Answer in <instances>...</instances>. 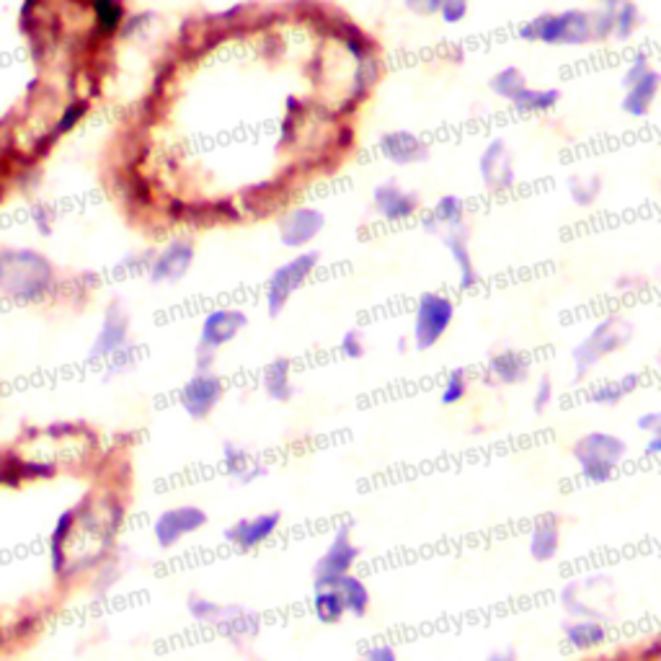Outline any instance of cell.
<instances>
[{
	"label": "cell",
	"instance_id": "1",
	"mask_svg": "<svg viewBox=\"0 0 661 661\" xmlns=\"http://www.w3.org/2000/svg\"><path fill=\"white\" fill-rule=\"evenodd\" d=\"M122 504L111 496L96 499L88 494L76 506H68L50 532L52 574L68 579L107 559L122 525Z\"/></svg>",
	"mask_w": 661,
	"mask_h": 661
},
{
	"label": "cell",
	"instance_id": "2",
	"mask_svg": "<svg viewBox=\"0 0 661 661\" xmlns=\"http://www.w3.org/2000/svg\"><path fill=\"white\" fill-rule=\"evenodd\" d=\"M60 289V272L37 248H0V297L16 305L50 300Z\"/></svg>",
	"mask_w": 661,
	"mask_h": 661
},
{
	"label": "cell",
	"instance_id": "3",
	"mask_svg": "<svg viewBox=\"0 0 661 661\" xmlns=\"http://www.w3.org/2000/svg\"><path fill=\"white\" fill-rule=\"evenodd\" d=\"M522 42L545 47H586L594 45L592 11L586 8H566L547 11L530 19L517 29Z\"/></svg>",
	"mask_w": 661,
	"mask_h": 661
},
{
	"label": "cell",
	"instance_id": "4",
	"mask_svg": "<svg viewBox=\"0 0 661 661\" xmlns=\"http://www.w3.org/2000/svg\"><path fill=\"white\" fill-rule=\"evenodd\" d=\"M579 475L590 483H608L628 457V442L612 432H586L571 445Z\"/></svg>",
	"mask_w": 661,
	"mask_h": 661
},
{
	"label": "cell",
	"instance_id": "5",
	"mask_svg": "<svg viewBox=\"0 0 661 661\" xmlns=\"http://www.w3.org/2000/svg\"><path fill=\"white\" fill-rule=\"evenodd\" d=\"M189 618L199 625H213L230 641H251L262 631V618L236 602H217L201 594H189Z\"/></svg>",
	"mask_w": 661,
	"mask_h": 661
},
{
	"label": "cell",
	"instance_id": "6",
	"mask_svg": "<svg viewBox=\"0 0 661 661\" xmlns=\"http://www.w3.org/2000/svg\"><path fill=\"white\" fill-rule=\"evenodd\" d=\"M633 338V324L623 316H608L596 320L590 334L574 346L571 352V362H574L576 383L584 381L592 369L604 362L612 354L625 349Z\"/></svg>",
	"mask_w": 661,
	"mask_h": 661
},
{
	"label": "cell",
	"instance_id": "7",
	"mask_svg": "<svg viewBox=\"0 0 661 661\" xmlns=\"http://www.w3.org/2000/svg\"><path fill=\"white\" fill-rule=\"evenodd\" d=\"M455 320V303L447 295L424 293L418 297L414 310V328H411V342L416 352H430L437 346Z\"/></svg>",
	"mask_w": 661,
	"mask_h": 661
},
{
	"label": "cell",
	"instance_id": "8",
	"mask_svg": "<svg viewBox=\"0 0 661 661\" xmlns=\"http://www.w3.org/2000/svg\"><path fill=\"white\" fill-rule=\"evenodd\" d=\"M318 262V251H300L272 272L269 282H266V310H269L272 318L282 316V310L287 308L293 295L310 279V274L316 272Z\"/></svg>",
	"mask_w": 661,
	"mask_h": 661
},
{
	"label": "cell",
	"instance_id": "9",
	"mask_svg": "<svg viewBox=\"0 0 661 661\" xmlns=\"http://www.w3.org/2000/svg\"><path fill=\"white\" fill-rule=\"evenodd\" d=\"M359 561V545L352 537V525H342L336 535L331 537L324 555L313 566V584L316 586H336L344 576L352 574V569Z\"/></svg>",
	"mask_w": 661,
	"mask_h": 661
},
{
	"label": "cell",
	"instance_id": "10",
	"mask_svg": "<svg viewBox=\"0 0 661 661\" xmlns=\"http://www.w3.org/2000/svg\"><path fill=\"white\" fill-rule=\"evenodd\" d=\"M207 512L197 504H179L171 510H164L152 522V540L164 551H171L181 543L184 537L195 535V532L207 527Z\"/></svg>",
	"mask_w": 661,
	"mask_h": 661
},
{
	"label": "cell",
	"instance_id": "11",
	"mask_svg": "<svg viewBox=\"0 0 661 661\" xmlns=\"http://www.w3.org/2000/svg\"><path fill=\"white\" fill-rule=\"evenodd\" d=\"M479 174L489 191H510L517 187V166L504 137H491L479 156Z\"/></svg>",
	"mask_w": 661,
	"mask_h": 661
},
{
	"label": "cell",
	"instance_id": "12",
	"mask_svg": "<svg viewBox=\"0 0 661 661\" xmlns=\"http://www.w3.org/2000/svg\"><path fill=\"white\" fill-rule=\"evenodd\" d=\"M125 346H130V313L119 300H111L107 310H103L99 334H96L91 349H88V359L107 362L117 352H122Z\"/></svg>",
	"mask_w": 661,
	"mask_h": 661
},
{
	"label": "cell",
	"instance_id": "13",
	"mask_svg": "<svg viewBox=\"0 0 661 661\" xmlns=\"http://www.w3.org/2000/svg\"><path fill=\"white\" fill-rule=\"evenodd\" d=\"M225 396V383L217 373H195L179 391V403L184 414L195 422H205V418L217 408V403Z\"/></svg>",
	"mask_w": 661,
	"mask_h": 661
},
{
	"label": "cell",
	"instance_id": "14",
	"mask_svg": "<svg viewBox=\"0 0 661 661\" xmlns=\"http://www.w3.org/2000/svg\"><path fill=\"white\" fill-rule=\"evenodd\" d=\"M195 259H197L195 240L176 238L166 248H160L145 277H148L152 285H176V282L187 277Z\"/></svg>",
	"mask_w": 661,
	"mask_h": 661
},
{
	"label": "cell",
	"instance_id": "15",
	"mask_svg": "<svg viewBox=\"0 0 661 661\" xmlns=\"http://www.w3.org/2000/svg\"><path fill=\"white\" fill-rule=\"evenodd\" d=\"M326 228V215L318 207H293L279 220V244L285 248H305Z\"/></svg>",
	"mask_w": 661,
	"mask_h": 661
},
{
	"label": "cell",
	"instance_id": "16",
	"mask_svg": "<svg viewBox=\"0 0 661 661\" xmlns=\"http://www.w3.org/2000/svg\"><path fill=\"white\" fill-rule=\"evenodd\" d=\"M373 209L385 223H406L418 215L422 199L414 189H406L396 179H388L373 189Z\"/></svg>",
	"mask_w": 661,
	"mask_h": 661
},
{
	"label": "cell",
	"instance_id": "17",
	"mask_svg": "<svg viewBox=\"0 0 661 661\" xmlns=\"http://www.w3.org/2000/svg\"><path fill=\"white\" fill-rule=\"evenodd\" d=\"M282 525L279 512H264V514H251V517L236 520L230 527H225L223 537L225 543L238 547V551H254V547L264 545L274 532Z\"/></svg>",
	"mask_w": 661,
	"mask_h": 661
},
{
	"label": "cell",
	"instance_id": "18",
	"mask_svg": "<svg viewBox=\"0 0 661 661\" xmlns=\"http://www.w3.org/2000/svg\"><path fill=\"white\" fill-rule=\"evenodd\" d=\"M246 326H248V316L238 308H220V310L207 313L205 320H201L197 346L220 352L225 344H230L233 338H238L240 331Z\"/></svg>",
	"mask_w": 661,
	"mask_h": 661
},
{
	"label": "cell",
	"instance_id": "19",
	"mask_svg": "<svg viewBox=\"0 0 661 661\" xmlns=\"http://www.w3.org/2000/svg\"><path fill=\"white\" fill-rule=\"evenodd\" d=\"M381 156L393 166H418L430 160V142L411 130H388L381 135Z\"/></svg>",
	"mask_w": 661,
	"mask_h": 661
},
{
	"label": "cell",
	"instance_id": "20",
	"mask_svg": "<svg viewBox=\"0 0 661 661\" xmlns=\"http://www.w3.org/2000/svg\"><path fill=\"white\" fill-rule=\"evenodd\" d=\"M440 238L447 248L450 259H453V264H455L457 285H461V289L479 287L481 285V272H479V266H475L473 251H471V228H467V223L461 225V228L445 230Z\"/></svg>",
	"mask_w": 661,
	"mask_h": 661
},
{
	"label": "cell",
	"instance_id": "21",
	"mask_svg": "<svg viewBox=\"0 0 661 661\" xmlns=\"http://www.w3.org/2000/svg\"><path fill=\"white\" fill-rule=\"evenodd\" d=\"M532 367L527 354L517 349H502L491 354L486 373H483V383L489 388H512V385H522L530 377Z\"/></svg>",
	"mask_w": 661,
	"mask_h": 661
},
{
	"label": "cell",
	"instance_id": "22",
	"mask_svg": "<svg viewBox=\"0 0 661 661\" xmlns=\"http://www.w3.org/2000/svg\"><path fill=\"white\" fill-rule=\"evenodd\" d=\"M623 91H625L623 99H620V109H623V115L633 119H647L661 93V72L657 68H651L647 76L635 80L633 86L623 88Z\"/></svg>",
	"mask_w": 661,
	"mask_h": 661
},
{
	"label": "cell",
	"instance_id": "23",
	"mask_svg": "<svg viewBox=\"0 0 661 661\" xmlns=\"http://www.w3.org/2000/svg\"><path fill=\"white\" fill-rule=\"evenodd\" d=\"M88 11L93 13L91 34L101 42H111L122 34L127 19H130L125 0H88Z\"/></svg>",
	"mask_w": 661,
	"mask_h": 661
},
{
	"label": "cell",
	"instance_id": "24",
	"mask_svg": "<svg viewBox=\"0 0 661 661\" xmlns=\"http://www.w3.org/2000/svg\"><path fill=\"white\" fill-rule=\"evenodd\" d=\"M223 467L233 481L240 483V486H248V483L259 481L266 475V465L256 461V457L248 453L244 445H238V442H225L223 445Z\"/></svg>",
	"mask_w": 661,
	"mask_h": 661
},
{
	"label": "cell",
	"instance_id": "25",
	"mask_svg": "<svg viewBox=\"0 0 661 661\" xmlns=\"http://www.w3.org/2000/svg\"><path fill=\"white\" fill-rule=\"evenodd\" d=\"M561 633H563V641H566L571 649H579V651H592L610 639V631L608 625H604V620H590V618L563 620Z\"/></svg>",
	"mask_w": 661,
	"mask_h": 661
},
{
	"label": "cell",
	"instance_id": "26",
	"mask_svg": "<svg viewBox=\"0 0 661 661\" xmlns=\"http://www.w3.org/2000/svg\"><path fill=\"white\" fill-rule=\"evenodd\" d=\"M465 225V201L457 195H445L434 201V207L422 217V228L432 236H442L450 228Z\"/></svg>",
	"mask_w": 661,
	"mask_h": 661
},
{
	"label": "cell",
	"instance_id": "27",
	"mask_svg": "<svg viewBox=\"0 0 661 661\" xmlns=\"http://www.w3.org/2000/svg\"><path fill=\"white\" fill-rule=\"evenodd\" d=\"M527 551H530V559H535L537 563L553 561L561 551V522L555 517L540 520L530 532Z\"/></svg>",
	"mask_w": 661,
	"mask_h": 661
},
{
	"label": "cell",
	"instance_id": "28",
	"mask_svg": "<svg viewBox=\"0 0 661 661\" xmlns=\"http://www.w3.org/2000/svg\"><path fill=\"white\" fill-rule=\"evenodd\" d=\"M262 385H264V393H266V396H269L272 401H277V403L293 401V398H295L293 362L285 359V357L272 359L269 365L264 367Z\"/></svg>",
	"mask_w": 661,
	"mask_h": 661
},
{
	"label": "cell",
	"instance_id": "29",
	"mask_svg": "<svg viewBox=\"0 0 661 661\" xmlns=\"http://www.w3.org/2000/svg\"><path fill=\"white\" fill-rule=\"evenodd\" d=\"M563 99V93L559 88L553 86H527L525 91H522L517 99L512 101V107L520 111V115H547V111H553L559 107Z\"/></svg>",
	"mask_w": 661,
	"mask_h": 661
},
{
	"label": "cell",
	"instance_id": "30",
	"mask_svg": "<svg viewBox=\"0 0 661 661\" xmlns=\"http://www.w3.org/2000/svg\"><path fill=\"white\" fill-rule=\"evenodd\" d=\"M310 604H313V615H316L318 623L324 625L342 623L346 615V604L342 600L338 586H316Z\"/></svg>",
	"mask_w": 661,
	"mask_h": 661
},
{
	"label": "cell",
	"instance_id": "31",
	"mask_svg": "<svg viewBox=\"0 0 661 661\" xmlns=\"http://www.w3.org/2000/svg\"><path fill=\"white\" fill-rule=\"evenodd\" d=\"M641 385V375L639 373H625L618 381H608L600 383L596 388L590 393V401L594 406H618L620 401H625L635 388Z\"/></svg>",
	"mask_w": 661,
	"mask_h": 661
},
{
	"label": "cell",
	"instance_id": "32",
	"mask_svg": "<svg viewBox=\"0 0 661 661\" xmlns=\"http://www.w3.org/2000/svg\"><path fill=\"white\" fill-rule=\"evenodd\" d=\"M336 586H338V592H342V600L346 604V615L365 618L369 612V604H373V594H369V586L354 574L344 576Z\"/></svg>",
	"mask_w": 661,
	"mask_h": 661
},
{
	"label": "cell",
	"instance_id": "33",
	"mask_svg": "<svg viewBox=\"0 0 661 661\" xmlns=\"http://www.w3.org/2000/svg\"><path fill=\"white\" fill-rule=\"evenodd\" d=\"M527 86H530L527 76L517 66H506L502 70H496L494 76L489 78L491 93L499 96V99H504L506 103H512L514 99H517V96L525 91Z\"/></svg>",
	"mask_w": 661,
	"mask_h": 661
},
{
	"label": "cell",
	"instance_id": "34",
	"mask_svg": "<svg viewBox=\"0 0 661 661\" xmlns=\"http://www.w3.org/2000/svg\"><path fill=\"white\" fill-rule=\"evenodd\" d=\"M566 191H569V199L574 201L576 207L590 209L602 197V179H600V176H594V174L592 176L574 174V176H569Z\"/></svg>",
	"mask_w": 661,
	"mask_h": 661
},
{
	"label": "cell",
	"instance_id": "35",
	"mask_svg": "<svg viewBox=\"0 0 661 661\" xmlns=\"http://www.w3.org/2000/svg\"><path fill=\"white\" fill-rule=\"evenodd\" d=\"M561 604L569 612V618H590V620H604V615L596 608H590L582 600V579H571L569 584H563L561 590Z\"/></svg>",
	"mask_w": 661,
	"mask_h": 661
},
{
	"label": "cell",
	"instance_id": "36",
	"mask_svg": "<svg viewBox=\"0 0 661 661\" xmlns=\"http://www.w3.org/2000/svg\"><path fill=\"white\" fill-rule=\"evenodd\" d=\"M643 27V13L635 0H623V3L615 6V37L618 42H628V39L635 37V31Z\"/></svg>",
	"mask_w": 661,
	"mask_h": 661
},
{
	"label": "cell",
	"instance_id": "37",
	"mask_svg": "<svg viewBox=\"0 0 661 661\" xmlns=\"http://www.w3.org/2000/svg\"><path fill=\"white\" fill-rule=\"evenodd\" d=\"M467 393H471V381H467L465 369L457 367L447 375L445 385H442L440 403L442 406H457V403H463L467 398Z\"/></svg>",
	"mask_w": 661,
	"mask_h": 661
},
{
	"label": "cell",
	"instance_id": "38",
	"mask_svg": "<svg viewBox=\"0 0 661 661\" xmlns=\"http://www.w3.org/2000/svg\"><path fill=\"white\" fill-rule=\"evenodd\" d=\"M592 37L594 45L610 42L615 37V8H596V11H592Z\"/></svg>",
	"mask_w": 661,
	"mask_h": 661
},
{
	"label": "cell",
	"instance_id": "39",
	"mask_svg": "<svg viewBox=\"0 0 661 661\" xmlns=\"http://www.w3.org/2000/svg\"><path fill=\"white\" fill-rule=\"evenodd\" d=\"M29 217L31 223H34L39 236H52L55 223H58V213H55L52 205H47V201H34L29 209Z\"/></svg>",
	"mask_w": 661,
	"mask_h": 661
},
{
	"label": "cell",
	"instance_id": "40",
	"mask_svg": "<svg viewBox=\"0 0 661 661\" xmlns=\"http://www.w3.org/2000/svg\"><path fill=\"white\" fill-rule=\"evenodd\" d=\"M612 289H615L618 295H639V293H647L649 289V279L639 272H625V274H620V277L612 279Z\"/></svg>",
	"mask_w": 661,
	"mask_h": 661
},
{
	"label": "cell",
	"instance_id": "41",
	"mask_svg": "<svg viewBox=\"0 0 661 661\" xmlns=\"http://www.w3.org/2000/svg\"><path fill=\"white\" fill-rule=\"evenodd\" d=\"M553 398L555 388L551 375H543L535 385V393H532V411H535V414H545V411L553 406Z\"/></svg>",
	"mask_w": 661,
	"mask_h": 661
},
{
	"label": "cell",
	"instance_id": "42",
	"mask_svg": "<svg viewBox=\"0 0 661 661\" xmlns=\"http://www.w3.org/2000/svg\"><path fill=\"white\" fill-rule=\"evenodd\" d=\"M338 349L346 359H362L367 352V344H365V336H362V331L357 328H349L346 334L342 336V342H338Z\"/></svg>",
	"mask_w": 661,
	"mask_h": 661
},
{
	"label": "cell",
	"instance_id": "43",
	"mask_svg": "<svg viewBox=\"0 0 661 661\" xmlns=\"http://www.w3.org/2000/svg\"><path fill=\"white\" fill-rule=\"evenodd\" d=\"M135 365H137V349L130 344V346H125L122 352H117L115 357L107 359V375L109 377L125 375V373H130Z\"/></svg>",
	"mask_w": 661,
	"mask_h": 661
},
{
	"label": "cell",
	"instance_id": "44",
	"mask_svg": "<svg viewBox=\"0 0 661 661\" xmlns=\"http://www.w3.org/2000/svg\"><path fill=\"white\" fill-rule=\"evenodd\" d=\"M654 68L651 66V58L647 52H639L635 55V58L628 62V68H625V72H623V78H620V86L623 88H628V86H633L635 80H641L643 76H647V72Z\"/></svg>",
	"mask_w": 661,
	"mask_h": 661
},
{
	"label": "cell",
	"instance_id": "45",
	"mask_svg": "<svg viewBox=\"0 0 661 661\" xmlns=\"http://www.w3.org/2000/svg\"><path fill=\"white\" fill-rule=\"evenodd\" d=\"M467 11H471V0H442L440 8V19L455 27L467 19Z\"/></svg>",
	"mask_w": 661,
	"mask_h": 661
},
{
	"label": "cell",
	"instance_id": "46",
	"mask_svg": "<svg viewBox=\"0 0 661 661\" xmlns=\"http://www.w3.org/2000/svg\"><path fill=\"white\" fill-rule=\"evenodd\" d=\"M156 248H145V251H130V254H125V259H122V269H127V272H137V274H148V269H150V264H152V259H156Z\"/></svg>",
	"mask_w": 661,
	"mask_h": 661
},
{
	"label": "cell",
	"instance_id": "47",
	"mask_svg": "<svg viewBox=\"0 0 661 661\" xmlns=\"http://www.w3.org/2000/svg\"><path fill=\"white\" fill-rule=\"evenodd\" d=\"M633 659L635 661H661V633L654 635V639L639 643V647H633Z\"/></svg>",
	"mask_w": 661,
	"mask_h": 661
},
{
	"label": "cell",
	"instance_id": "48",
	"mask_svg": "<svg viewBox=\"0 0 661 661\" xmlns=\"http://www.w3.org/2000/svg\"><path fill=\"white\" fill-rule=\"evenodd\" d=\"M406 11L414 16H422V19H432V16H440L442 0H403Z\"/></svg>",
	"mask_w": 661,
	"mask_h": 661
},
{
	"label": "cell",
	"instance_id": "49",
	"mask_svg": "<svg viewBox=\"0 0 661 661\" xmlns=\"http://www.w3.org/2000/svg\"><path fill=\"white\" fill-rule=\"evenodd\" d=\"M359 661H398V651L383 643V647H373L365 654L359 657Z\"/></svg>",
	"mask_w": 661,
	"mask_h": 661
},
{
	"label": "cell",
	"instance_id": "50",
	"mask_svg": "<svg viewBox=\"0 0 661 661\" xmlns=\"http://www.w3.org/2000/svg\"><path fill=\"white\" fill-rule=\"evenodd\" d=\"M659 422H661V411H649V414H641L639 416V422H635V426H639L641 432L651 434L659 426Z\"/></svg>",
	"mask_w": 661,
	"mask_h": 661
},
{
	"label": "cell",
	"instance_id": "51",
	"mask_svg": "<svg viewBox=\"0 0 661 661\" xmlns=\"http://www.w3.org/2000/svg\"><path fill=\"white\" fill-rule=\"evenodd\" d=\"M647 455L649 457H659L661 455V422L654 432L649 434V442H647Z\"/></svg>",
	"mask_w": 661,
	"mask_h": 661
},
{
	"label": "cell",
	"instance_id": "52",
	"mask_svg": "<svg viewBox=\"0 0 661 661\" xmlns=\"http://www.w3.org/2000/svg\"><path fill=\"white\" fill-rule=\"evenodd\" d=\"M590 661H635V659H633V649H623V651H615V654H610V657H594Z\"/></svg>",
	"mask_w": 661,
	"mask_h": 661
},
{
	"label": "cell",
	"instance_id": "53",
	"mask_svg": "<svg viewBox=\"0 0 661 661\" xmlns=\"http://www.w3.org/2000/svg\"><path fill=\"white\" fill-rule=\"evenodd\" d=\"M483 661H520V659L512 649H504V651H491V654Z\"/></svg>",
	"mask_w": 661,
	"mask_h": 661
},
{
	"label": "cell",
	"instance_id": "54",
	"mask_svg": "<svg viewBox=\"0 0 661 661\" xmlns=\"http://www.w3.org/2000/svg\"><path fill=\"white\" fill-rule=\"evenodd\" d=\"M447 62H453V66H463V62H465V50H463V47H450V50H447Z\"/></svg>",
	"mask_w": 661,
	"mask_h": 661
},
{
	"label": "cell",
	"instance_id": "55",
	"mask_svg": "<svg viewBox=\"0 0 661 661\" xmlns=\"http://www.w3.org/2000/svg\"><path fill=\"white\" fill-rule=\"evenodd\" d=\"M596 3H600V8H615L623 3V0H596Z\"/></svg>",
	"mask_w": 661,
	"mask_h": 661
},
{
	"label": "cell",
	"instance_id": "56",
	"mask_svg": "<svg viewBox=\"0 0 661 661\" xmlns=\"http://www.w3.org/2000/svg\"><path fill=\"white\" fill-rule=\"evenodd\" d=\"M398 349H401V352H406V349H408V342H406V338H398Z\"/></svg>",
	"mask_w": 661,
	"mask_h": 661
}]
</instances>
